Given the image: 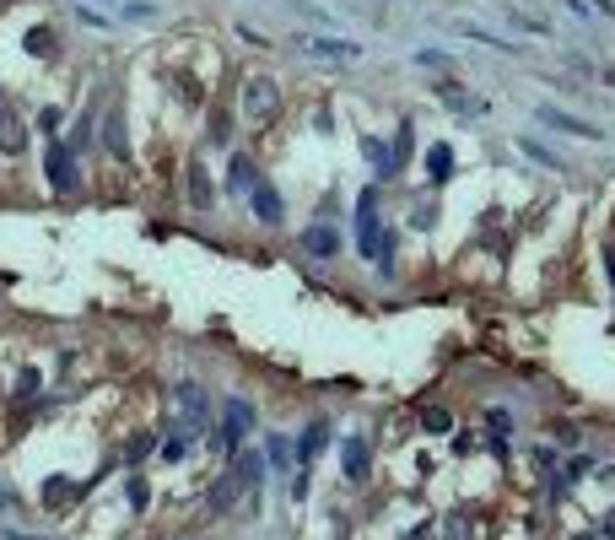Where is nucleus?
Segmentation results:
<instances>
[{
	"instance_id": "23",
	"label": "nucleus",
	"mask_w": 615,
	"mask_h": 540,
	"mask_svg": "<svg viewBox=\"0 0 615 540\" xmlns=\"http://www.w3.org/2000/svg\"><path fill=\"white\" fill-rule=\"evenodd\" d=\"M410 130H416V124L405 119V124H399V135H394V147H389V152H394V168H399V163L410 157V147H416V135H410Z\"/></svg>"
},
{
	"instance_id": "10",
	"label": "nucleus",
	"mask_w": 615,
	"mask_h": 540,
	"mask_svg": "<svg viewBox=\"0 0 615 540\" xmlns=\"http://www.w3.org/2000/svg\"><path fill=\"white\" fill-rule=\"evenodd\" d=\"M254 184H259V168H254L243 152H233V157H227V195H233V200H248Z\"/></svg>"
},
{
	"instance_id": "7",
	"label": "nucleus",
	"mask_w": 615,
	"mask_h": 540,
	"mask_svg": "<svg viewBox=\"0 0 615 540\" xmlns=\"http://www.w3.org/2000/svg\"><path fill=\"white\" fill-rule=\"evenodd\" d=\"M362 157L373 163V179H383V184H389V179H399V168H394V152H389V141H383V135H373V130L362 135Z\"/></svg>"
},
{
	"instance_id": "18",
	"label": "nucleus",
	"mask_w": 615,
	"mask_h": 540,
	"mask_svg": "<svg viewBox=\"0 0 615 540\" xmlns=\"http://www.w3.org/2000/svg\"><path fill=\"white\" fill-rule=\"evenodd\" d=\"M28 147V130H17L12 114H0V152H22Z\"/></svg>"
},
{
	"instance_id": "20",
	"label": "nucleus",
	"mask_w": 615,
	"mask_h": 540,
	"mask_svg": "<svg viewBox=\"0 0 615 540\" xmlns=\"http://www.w3.org/2000/svg\"><path fill=\"white\" fill-rule=\"evenodd\" d=\"M28 54H33V60H49V54H54V28H33V33H28Z\"/></svg>"
},
{
	"instance_id": "28",
	"label": "nucleus",
	"mask_w": 615,
	"mask_h": 540,
	"mask_svg": "<svg viewBox=\"0 0 615 540\" xmlns=\"http://www.w3.org/2000/svg\"><path fill=\"white\" fill-rule=\"evenodd\" d=\"M38 124H43V130H59V124H65V108H43Z\"/></svg>"
},
{
	"instance_id": "27",
	"label": "nucleus",
	"mask_w": 615,
	"mask_h": 540,
	"mask_svg": "<svg viewBox=\"0 0 615 540\" xmlns=\"http://www.w3.org/2000/svg\"><path fill=\"white\" fill-rule=\"evenodd\" d=\"M416 65H448V54L443 49H416Z\"/></svg>"
},
{
	"instance_id": "12",
	"label": "nucleus",
	"mask_w": 615,
	"mask_h": 540,
	"mask_svg": "<svg viewBox=\"0 0 615 540\" xmlns=\"http://www.w3.org/2000/svg\"><path fill=\"white\" fill-rule=\"evenodd\" d=\"M453 173H459V157H453V147H448V141H438V147L427 152V184H432V189H443Z\"/></svg>"
},
{
	"instance_id": "16",
	"label": "nucleus",
	"mask_w": 615,
	"mask_h": 540,
	"mask_svg": "<svg viewBox=\"0 0 615 540\" xmlns=\"http://www.w3.org/2000/svg\"><path fill=\"white\" fill-rule=\"evenodd\" d=\"M103 141H108V152L124 163L130 157V147H124V119H119V108H108V119H103Z\"/></svg>"
},
{
	"instance_id": "19",
	"label": "nucleus",
	"mask_w": 615,
	"mask_h": 540,
	"mask_svg": "<svg viewBox=\"0 0 615 540\" xmlns=\"http://www.w3.org/2000/svg\"><path fill=\"white\" fill-rule=\"evenodd\" d=\"M422 427L443 438V433H453V411H443V405H422Z\"/></svg>"
},
{
	"instance_id": "14",
	"label": "nucleus",
	"mask_w": 615,
	"mask_h": 540,
	"mask_svg": "<svg viewBox=\"0 0 615 540\" xmlns=\"http://www.w3.org/2000/svg\"><path fill=\"white\" fill-rule=\"evenodd\" d=\"M184 189H189V200H194L200 211H211L217 189H211V179H205V168H200V163H189V179H184Z\"/></svg>"
},
{
	"instance_id": "15",
	"label": "nucleus",
	"mask_w": 615,
	"mask_h": 540,
	"mask_svg": "<svg viewBox=\"0 0 615 540\" xmlns=\"http://www.w3.org/2000/svg\"><path fill=\"white\" fill-rule=\"evenodd\" d=\"M324 443H329V427H324V422H308V427H303V438H297V459H303V465H313V454H319Z\"/></svg>"
},
{
	"instance_id": "11",
	"label": "nucleus",
	"mask_w": 615,
	"mask_h": 540,
	"mask_svg": "<svg viewBox=\"0 0 615 540\" xmlns=\"http://www.w3.org/2000/svg\"><path fill=\"white\" fill-rule=\"evenodd\" d=\"M303 254H308V259H335V254H340V233H335L329 222H313V227L303 233Z\"/></svg>"
},
{
	"instance_id": "25",
	"label": "nucleus",
	"mask_w": 615,
	"mask_h": 540,
	"mask_svg": "<svg viewBox=\"0 0 615 540\" xmlns=\"http://www.w3.org/2000/svg\"><path fill=\"white\" fill-rule=\"evenodd\" d=\"M486 433H492V443L508 438V433H513V417H508V411H486Z\"/></svg>"
},
{
	"instance_id": "1",
	"label": "nucleus",
	"mask_w": 615,
	"mask_h": 540,
	"mask_svg": "<svg viewBox=\"0 0 615 540\" xmlns=\"http://www.w3.org/2000/svg\"><path fill=\"white\" fill-rule=\"evenodd\" d=\"M238 108H243V119H248V124H270V119L281 114V82H270V76H254V82L243 87Z\"/></svg>"
},
{
	"instance_id": "26",
	"label": "nucleus",
	"mask_w": 615,
	"mask_h": 540,
	"mask_svg": "<svg viewBox=\"0 0 615 540\" xmlns=\"http://www.w3.org/2000/svg\"><path fill=\"white\" fill-rule=\"evenodd\" d=\"M152 449H157V433H152V438H135V443L124 449V459H146Z\"/></svg>"
},
{
	"instance_id": "21",
	"label": "nucleus",
	"mask_w": 615,
	"mask_h": 540,
	"mask_svg": "<svg viewBox=\"0 0 615 540\" xmlns=\"http://www.w3.org/2000/svg\"><path fill=\"white\" fill-rule=\"evenodd\" d=\"M518 152H524V157H534L540 168H551V173H562V157H556V152H545L540 141H518Z\"/></svg>"
},
{
	"instance_id": "9",
	"label": "nucleus",
	"mask_w": 615,
	"mask_h": 540,
	"mask_svg": "<svg viewBox=\"0 0 615 540\" xmlns=\"http://www.w3.org/2000/svg\"><path fill=\"white\" fill-rule=\"evenodd\" d=\"M233 476H238L243 497H254V492H259V481H264V459H259L254 449H238V454H233Z\"/></svg>"
},
{
	"instance_id": "6",
	"label": "nucleus",
	"mask_w": 615,
	"mask_h": 540,
	"mask_svg": "<svg viewBox=\"0 0 615 540\" xmlns=\"http://www.w3.org/2000/svg\"><path fill=\"white\" fill-rule=\"evenodd\" d=\"M534 119H540V124H551V130H562V135L604 141V130H599V124H588V119H578V114H567V108H556V103H540V108H534Z\"/></svg>"
},
{
	"instance_id": "30",
	"label": "nucleus",
	"mask_w": 615,
	"mask_h": 540,
	"mask_svg": "<svg viewBox=\"0 0 615 540\" xmlns=\"http://www.w3.org/2000/svg\"><path fill=\"white\" fill-rule=\"evenodd\" d=\"M6 540H33V535H17V529H12V535H6Z\"/></svg>"
},
{
	"instance_id": "13",
	"label": "nucleus",
	"mask_w": 615,
	"mask_h": 540,
	"mask_svg": "<svg viewBox=\"0 0 615 540\" xmlns=\"http://www.w3.org/2000/svg\"><path fill=\"white\" fill-rule=\"evenodd\" d=\"M308 54H324V60H362V44H346V38H303Z\"/></svg>"
},
{
	"instance_id": "4",
	"label": "nucleus",
	"mask_w": 615,
	"mask_h": 540,
	"mask_svg": "<svg viewBox=\"0 0 615 540\" xmlns=\"http://www.w3.org/2000/svg\"><path fill=\"white\" fill-rule=\"evenodd\" d=\"M248 427H254V405H248V400H227V405H222V433H217V443H222L227 454H238V443L248 438Z\"/></svg>"
},
{
	"instance_id": "22",
	"label": "nucleus",
	"mask_w": 615,
	"mask_h": 540,
	"mask_svg": "<svg viewBox=\"0 0 615 540\" xmlns=\"http://www.w3.org/2000/svg\"><path fill=\"white\" fill-rule=\"evenodd\" d=\"M38 389H43V378H38V368H22V373H17V384H12V394H17V400H33Z\"/></svg>"
},
{
	"instance_id": "24",
	"label": "nucleus",
	"mask_w": 615,
	"mask_h": 540,
	"mask_svg": "<svg viewBox=\"0 0 615 540\" xmlns=\"http://www.w3.org/2000/svg\"><path fill=\"white\" fill-rule=\"evenodd\" d=\"M270 465L287 476V465H292V443H287V438H270Z\"/></svg>"
},
{
	"instance_id": "29",
	"label": "nucleus",
	"mask_w": 615,
	"mask_h": 540,
	"mask_svg": "<svg viewBox=\"0 0 615 540\" xmlns=\"http://www.w3.org/2000/svg\"><path fill=\"white\" fill-rule=\"evenodd\" d=\"M604 270H610V287H615V243L604 249Z\"/></svg>"
},
{
	"instance_id": "3",
	"label": "nucleus",
	"mask_w": 615,
	"mask_h": 540,
	"mask_svg": "<svg viewBox=\"0 0 615 540\" xmlns=\"http://www.w3.org/2000/svg\"><path fill=\"white\" fill-rule=\"evenodd\" d=\"M43 173H49V189H59V195H71L82 179H76V152L65 147V141H49V152H43Z\"/></svg>"
},
{
	"instance_id": "2",
	"label": "nucleus",
	"mask_w": 615,
	"mask_h": 540,
	"mask_svg": "<svg viewBox=\"0 0 615 540\" xmlns=\"http://www.w3.org/2000/svg\"><path fill=\"white\" fill-rule=\"evenodd\" d=\"M383 243V217H378V189H362L357 195V249L362 259H373Z\"/></svg>"
},
{
	"instance_id": "31",
	"label": "nucleus",
	"mask_w": 615,
	"mask_h": 540,
	"mask_svg": "<svg viewBox=\"0 0 615 540\" xmlns=\"http://www.w3.org/2000/svg\"><path fill=\"white\" fill-rule=\"evenodd\" d=\"M572 540H599V535H572Z\"/></svg>"
},
{
	"instance_id": "17",
	"label": "nucleus",
	"mask_w": 615,
	"mask_h": 540,
	"mask_svg": "<svg viewBox=\"0 0 615 540\" xmlns=\"http://www.w3.org/2000/svg\"><path fill=\"white\" fill-rule=\"evenodd\" d=\"M76 497H82V487H76V481H59V476H54V481H43V503H49V508L76 503Z\"/></svg>"
},
{
	"instance_id": "5",
	"label": "nucleus",
	"mask_w": 615,
	"mask_h": 540,
	"mask_svg": "<svg viewBox=\"0 0 615 540\" xmlns=\"http://www.w3.org/2000/svg\"><path fill=\"white\" fill-rule=\"evenodd\" d=\"M248 211H254L259 227H281V222H287V200H281L276 184H264V179H259V184L248 189Z\"/></svg>"
},
{
	"instance_id": "8",
	"label": "nucleus",
	"mask_w": 615,
	"mask_h": 540,
	"mask_svg": "<svg viewBox=\"0 0 615 540\" xmlns=\"http://www.w3.org/2000/svg\"><path fill=\"white\" fill-rule=\"evenodd\" d=\"M340 459H346V481H367V465H373V454H367V438L362 433H351L346 443H340Z\"/></svg>"
}]
</instances>
